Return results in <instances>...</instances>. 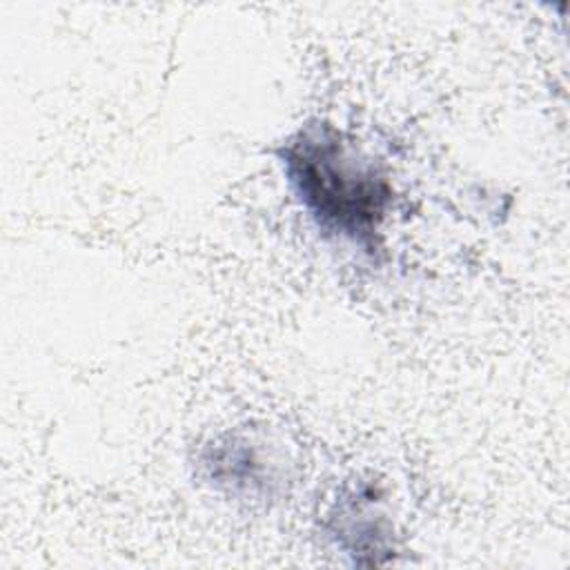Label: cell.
<instances>
[{"label":"cell","mask_w":570,"mask_h":570,"mask_svg":"<svg viewBox=\"0 0 570 570\" xmlns=\"http://www.w3.org/2000/svg\"><path fill=\"white\" fill-rule=\"evenodd\" d=\"M276 156L285 178L323 236L376 249L381 223L394 198L387 171L334 125L312 120Z\"/></svg>","instance_id":"6da1fadb"},{"label":"cell","mask_w":570,"mask_h":570,"mask_svg":"<svg viewBox=\"0 0 570 570\" xmlns=\"http://www.w3.org/2000/svg\"><path fill=\"white\" fill-rule=\"evenodd\" d=\"M200 461L218 490L243 499L272 497L283 481V465L267 443L245 432L212 441Z\"/></svg>","instance_id":"7a4b0ae2"},{"label":"cell","mask_w":570,"mask_h":570,"mask_svg":"<svg viewBox=\"0 0 570 570\" xmlns=\"http://www.w3.org/2000/svg\"><path fill=\"white\" fill-rule=\"evenodd\" d=\"M332 537L341 550L356 563H381V554H390V523L379 510V497L363 485L338 499L330 514Z\"/></svg>","instance_id":"3957f363"}]
</instances>
